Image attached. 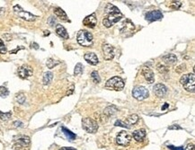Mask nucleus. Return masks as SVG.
<instances>
[{
    "mask_svg": "<svg viewBox=\"0 0 195 150\" xmlns=\"http://www.w3.org/2000/svg\"><path fill=\"white\" fill-rule=\"evenodd\" d=\"M124 85H125V84H124L123 79L119 77H114L110 78L105 84L106 88H108L110 90H115V91L122 90L124 88Z\"/></svg>",
    "mask_w": 195,
    "mask_h": 150,
    "instance_id": "nucleus-3",
    "label": "nucleus"
},
{
    "mask_svg": "<svg viewBox=\"0 0 195 150\" xmlns=\"http://www.w3.org/2000/svg\"><path fill=\"white\" fill-rule=\"evenodd\" d=\"M161 18H163V14L159 10H153L146 14V20L149 23L157 21Z\"/></svg>",
    "mask_w": 195,
    "mask_h": 150,
    "instance_id": "nucleus-11",
    "label": "nucleus"
},
{
    "mask_svg": "<svg viewBox=\"0 0 195 150\" xmlns=\"http://www.w3.org/2000/svg\"><path fill=\"white\" fill-rule=\"evenodd\" d=\"M17 143H18V145H19L20 147L27 148V147L30 145L31 140H30V138H29V137H25V136H24V137H22V138H20V139H18Z\"/></svg>",
    "mask_w": 195,
    "mask_h": 150,
    "instance_id": "nucleus-23",
    "label": "nucleus"
},
{
    "mask_svg": "<svg viewBox=\"0 0 195 150\" xmlns=\"http://www.w3.org/2000/svg\"><path fill=\"white\" fill-rule=\"evenodd\" d=\"M138 120V116L137 114H131L129 115L125 120V123H126L128 126L129 125H134L135 123H137ZM130 127V126H129Z\"/></svg>",
    "mask_w": 195,
    "mask_h": 150,
    "instance_id": "nucleus-21",
    "label": "nucleus"
},
{
    "mask_svg": "<svg viewBox=\"0 0 195 150\" xmlns=\"http://www.w3.org/2000/svg\"><path fill=\"white\" fill-rule=\"evenodd\" d=\"M50 21H51V23H50V26H53V23H55V19L52 16L49 18V22H50Z\"/></svg>",
    "mask_w": 195,
    "mask_h": 150,
    "instance_id": "nucleus-41",
    "label": "nucleus"
},
{
    "mask_svg": "<svg viewBox=\"0 0 195 150\" xmlns=\"http://www.w3.org/2000/svg\"><path fill=\"white\" fill-rule=\"evenodd\" d=\"M14 127H22L23 126V123L21 121H14Z\"/></svg>",
    "mask_w": 195,
    "mask_h": 150,
    "instance_id": "nucleus-40",
    "label": "nucleus"
},
{
    "mask_svg": "<svg viewBox=\"0 0 195 150\" xmlns=\"http://www.w3.org/2000/svg\"><path fill=\"white\" fill-rule=\"evenodd\" d=\"M84 58H85V60H86L87 63L94 65V66L97 65L99 63V59L97 58V56L95 55V53H93V52L86 53L85 56H84Z\"/></svg>",
    "mask_w": 195,
    "mask_h": 150,
    "instance_id": "nucleus-16",
    "label": "nucleus"
},
{
    "mask_svg": "<svg viewBox=\"0 0 195 150\" xmlns=\"http://www.w3.org/2000/svg\"><path fill=\"white\" fill-rule=\"evenodd\" d=\"M91 77H92L93 81L94 83H100V81H101L100 76H99L97 71H93L92 74H91Z\"/></svg>",
    "mask_w": 195,
    "mask_h": 150,
    "instance_id": "nucleus-29",
    "label": "nucleus"
},
{
    "mask_svg": "<svg viewBox=\"0 0 195 150\" xmlns=\"http://www.w3.org/2000/svg\"><path fill=\"white\" fill-rule=\"evenodd\" d=\"M6 51H7L6 47L5 45L4 41L0 39V53L1 54H5V53H6Z\"/></svg>",
    "mask_w": 195,
    "mask_h": 150,
    "instance_id": "nucleus-34",
    "label": "nucleus"
},
{
    "mask_svg": "<svg viewBox=\"0 0 195 150\" xmlns=\"http://www.w3.org/2000/svg\"><path fill=\"white\" fill-rule=\"evenodd\" d=\"M33 73H34V70L32 69V67L28 65H23L18 69V76L23 79L30 77L31 76H33Z\"/></svg>",
    "mask_w": 195,
    "mask_h": 150,
    "instance_id": "nucleus-9",
    "label": "nucleus"
},
{
    "mask_svg": "<svg viewBox=\"0 0 195 150\" xmlns=\"http://www.w3.org/2000/svg\"><path fill=\"white\" fill-rule=\"evenodd\" d=\"M120 10L113 6V5H112V4H107V6H106V7H105V13H107V14H111V13H119Z\"/></svg>",
    "mask_w": 195,
    "mask_h": 150,
    "instance_id": "nucleus-25",
    "label": "nucleus"
},
{
    "mask_svg": "<svg viewBox=\"0 0 195 150\" xmlns=\"http://www.w3.org/2000/svg\"><path fill=\"white\" fill-rule=\"evenodd\" d=\"M169 107V104H167V103H165V104H164V106L162 107V111H165V109H167Z\"/></svg>",
    "mask_w": 195,
    "mask_h": 150,
    "instance_id": "nucleus-42",
    "label": "nucleus"
},
{
    "mask_svg": "<svg viewBox=\"0 0 195 150\" xmlns=\"http://www.w3.org/2000/svg\"><path fill=\"white\" fill-rule=\"evenodd\" d=\"M83 65L81 63H78L76 65V68H75V70H74V74L75 75H80L83 72Z\"/></svg>",
    "mask_w": 195,
    "mask_h": 150,
    "instance_id": "nucleus-30",
    "label": "nucleus"
},
{
    "mask_svg": "<svg viewBox=\"0 0 195 150\" xmlns=\"http://www.w3.org/2000/svg\"><path fill=\"white\" fill-rule=\"evenodd\" d=\"M146 136H147V132H146V129L144 128L137 129L133 132V138L138 142H142L145 139Z\"/></svg>",
    "mask_w": 195,
    "mask_h": 150,
    "instance_id": "nucleus-17",
    "label": "nucleus"
},
{
    "mask_svg": "<svg viewBox=\"0 0 195 150\" xmlns=\"http://www.w3.org/2000/svg\"><path fill=\"white\" fill-rule=\"evenodd\" d=\"M59 150H77V149L72 148H60Z\"/></svg>",
    "mask_w": 195,
    "mask_h": 150,
    "instance_id": "nucleus-44",
    "label": "nucleus"
},
{
    "mask_svg": "<svg viewBox=\"0 0 195 150\" xmlns=\"http://www.w3.org/2000/svg\"><path fill=\"white\" fill-rule=\"evenodd\" d=\"M182 6V3L180 1H173L170 4V7L173 9H178Z\"/></svg>",
    "mask_w": 195,
    "mask_h": 150,
    "instance_id": "nucleus-33",
    "label": "nucleus"
},
{
    "mask_svg": "<svg viewBox=\"0 0 195 150\" xmlns=\"http://www.w3.org/2000/svg\"><path fill=\"white\" fill-rule=\"evenodd\" d=\"M153 92L157 97L163 98L167 93V87L163 84H157L153 87Z\"/></svg>",
    "mask_w": 195,
    "mask_h": 150,
    "instance_id": "nucleus-13",
    "label": "nucleus"
},
{
    "mask_svg": "<svg viewBox=\"0 0 195 150\" xmlns=\"http://www.w3.org/2000/svg\"><path fill=\"white\" fill-rule=\"evenodd\" d=\"M9 94L8 89H6L5 86H0V96L1 97H6Z\"/></svg>",
    "mask_w": 195,
    "mask_h": 150,
    "instance_id": "nucleus-32",
    "label": "nucleus"
},
{
    "mask_svg": "<svg viewBox=\"0 0 195 150\" xmlns=\"http://www.w3.org/2000/svg\"><path fill=\"white\" fill-rule=\"evenodd\" d=\"M78 42L83 47H91L93 45V35L86 30H81L77 35Z\"/></svg>",
    "mask_w": 195,
    "mask_h": 150,
    "instance_id": "nucleus-1",
    "label": "nucleus"
},
{
    "mask_svg": "<svg viewBox=\"0 0 195 150\" xmlns=\"http://www.w3.org/2000/svg\"><path fill=\"white\" fill-rule=\"evenodd\" d=\"M103 58L106 60H111L114 58V49L113 47L110 44H103Z\"/></svg>",
    "mask_w": 195,
    "mask_h": 150,
    "instance_id": "nucleus-10",
    "label": "nucleus"
},
{
    "mask_svg": "<svg viewBox=\"0 0 195 150\" xmlns=\"http://www.w3.org/2000/svg\"><path fill=\"white\" fill-rule=\"evenodd\" d=\"M181 84L184 85V89L188 92H194L195 89V76L194 74H186L184 75L181 79Z\"/></svg>",
    "mask_w": 195,
    "mask_h": 150,
    "instance_id": "nucleus-2",
    "label": "nucleus"
},
{
    "mask_svg": "<svg viewBox=\"0 0 195 150\" xmlns=\"http://www.w3.org/2000/svg\"><path fill=\"white\" fill-rule=\"evenodd\" d=\"M169 129H182V128L180 127L179 125H176V124H174V125H172V126H170V127L168 128Z\"/></svg>",
    "mask_w": 195,
    "mask_h": 150,
    "instance_id": "nucleus-38",
    "label": "nucleus"
},
{
    "mask_svg": "<svg viewBox=\"0 0 195 150\" xmlns=\"http://www.w3.org/2000/svg\"><path fill=\"white\" fill-rule=\"evenodd\" d=\"M186 150H195L194 148V144H189L186 148Z\"/></svg>",
    "mask_w": 195,
    "mask_h": 150,
    "instance_id": "nucleus-39",
    "label": "nucleus"
},
{
    "mask_svg": "<svg viewBox=\"0 0 195 150\" xmlns=\"http://www.w3.org/2000/svg\"><path fill=\"white\" fill-rule=\"evenodd\" d=\"M163 60L167 64H173L177 61V57L174 54H167L163 57Z\"/></svg>",
    "mask_w": 195,
    "mask_h": 150,
    "instance_id": "nucleus-22",
    "label": "nucleus"
},
{
    "mask_svg": "<svg viewBox=\"0 0 195 150\" xmlns=\"http://www.w3.org/2000/svg\"><path fill=\"white\" fill-rule=\"evenodd\" d=\"M132 95L135 99H137L138 101H142L149 97V92L144 86H136L132 91Z\"/></svg>",
    "mask_w": 195,
    "mask_h": 150,
    "instance_id": "nucleus-8",
    "label": "nucleus"
},
{
    "mask_svg": "<svg viewBox=\"0 0 195 150\" xmlns=\"http://www.w3.org/2000/svg\"><path fill=\"white\" fill-rule=\"evenodd\" d=\"M53 78V74L51 72H46L43 76V84L44 85H49L52 81Z\"/></svg>",
    "mask_w": 195,
    "mask_h": 150,
    "instance_id": "nucleus-26",
    "label": "nucleus"
},
{
    "mask_svg": "<svg viewBox=\"0 0 195 150\" xmlns=\"http://www.w3.org/2000/svg\"><path fill=\"white\" fill-rule=\"evenodd\" d=\"M49 34H50L49 31H45V35H49Z\"/></svg>",
    "mask_w": 195,
    "mask_h": 150,
    "instance_id": "nucleus-46",
    "label": "nucleus"
},
{
    "mask_svg": "<svg viewBox=\"0 0 195 150\" xmlns=\"http://www.w3.org/2000/svg\"><path fill=\"white\" fill-rule=\"evenodd\" d=\"M56 33H57V34L59 37H61L63 39H69V34H68L66 28L63 25H61V24H57V26H56Z\"/></svg>",
    "mask_w": 195,
    "mask_h": 150,
    "instance_id": "nucleus-18",
    "label": "nucleus"
},
{
    "mask_svg": "<svg viewBox=\"0 0 195 150\" xmlns=\"http://www.w3.org/2000/svg\"><path fill=\"white\" fill-rule=\"evenodd\" d=\"M121 18H122V14L121 12H119V13H111V14H108L107 16L103 18V24L105 27L110 28L114 23H118Z\"/></svg>",
    "mask_w": 195,
    "mask_h": 150,
    "instance_id": "nucleus-4",
    "label": "nucleus"
},
{
    "mask_svg": "<svg viewBox=\"0 0 195 150\" xmlns=\"http://www.w3.org/2000/svg\"><path fill=\"white\" fill-rule=\"evenodd\" d=\"M58 64H59L58 61H56V60H54V59H52V58H49L48 61H47V67H48L49 69H53L54 67H56Z\"/></svg>",
    "mask_w": 195,
    "mask_h": 150,
    "instance_id": "nucleus-28",
    "label": "nucleus"
},
{
    "mask_svg": "<svg viewBox=\"0 0 195 150\" xmlns=\"http://www.w3.org/2000/svg\"><path fill=\"white\" fill-rule=\"evenodd\" d=\"M62 131H63V133L65 134V136H66L69 140H74V139H76V138H77L76 134H74L73 132H71V131H70L69 129H68L67 128L62 127Z\"/></svg>",
    "mask_w": 195,
    "mask_h": 150,
    "instance_id": "nucleus-24",
    "label": "nucleus"
},
{
    "mask_svg": "<svg viewBox=\"0 0 195 150\" xmlns=\"http://www.w3.org/2000/svg\"><path fill=\"white\" fill-rule=\"evenodd\" d=\"M132 140V137L131 135L127 132V131H121L117 138H116V143L119 145V146H121V147H128L130 142Z\"/></svg>",
    "mask_w": 195,
    "mask_h": 150,
    "instance_id": "nucleus-7",
    "label": "nucleus"
},
{
    "mask_svg": "<svg viewBox=\"0 0 195 150\" xmlns=\"http://www.w3.org/2000/svg\"><path fill=\"white\" fill-rule=\"evenodd\" d=\"M143 77H145L146 81L149 83V84H152L155 82V76H154V72L152 70L150 69L149 68H147V67H144L142 69V71H141Z\"/></svg>",
    "mask_w": 195,
    "mask_h": 150,
    "instance_id": "nucleus-14",
    "label": "nucleus"
},
{
    "mask_svg": "<svg viewBox=\"0 0 195 150\" xmlns=\"http://www.w3.org/2000/svg\"><path fill=\"white\" fill-rule=\"evenodd\" d=\"M14 12L20 18H22V19L25 20V21H28V22H33V21H34L35 19H36V17H37L36 15L31 14V13H29V12L24 11L23 8H22L20 6H18V5H16V6H14Z\"/></svg>",
    "mask_w": 195,
    "mask_h": 150,
    "instance_id": "nucleus-6",
    "label": "nucleus"
},
{
    "mask_svg": "<svg viewBox=\"0 0 195 150\" xmlns=\"http://www.w3.org/2000/svg\"><path fill=\"white\" fill-rule=\"evenodd\" d=\"M16 101L19 103V104H23L24 103V101H25V96H24V94L23 93H19V94H17V96H16Z\"/></svg>",
    "mask_w": 195,
    "mask_h": 150,
    "instance_id": "nucleus-35",
    "label": "nucleus"
},
{
    "mask_svg": "<svg viewBox=\"0 0 195 150\" xmlns=\"http://www.w3.org/2000/svg\"><path fill=\"white\" fill-rule=\"evenodd\" d=\"M12 113L9 112H0V119L2 120H7L11 118Z\"/></svg>",
    "mask_w": 195,
    "mask_h": 150,
    "instance_id": "nucleus-31",
    "label": "nucleus"
},
{
    "mask_svg": "<svg viewBox=\"0 0 195 150\" xmlns=\"http://www.w3.org/2000/svg\"><path fill=\"white\" fill-rule=\"evenodd\" d=\"M54 14L57 15L59 19H61L62 21H66V22H68V21H69V18H68L67 14L65 13L64 10H62L61 8H59V7L55 8V9H54Z\"/></svg>",
    "mask_w": 195,
    "mask_h": 150,
    "instance_id": "nucleus-19",
    "label": "nucleus"
},
{
    "mask_svg": "<svg viewBox=\"0 0 195 150\" xmlns=\"http://www.w3.org/2000/svg\"><path fill=\"white\" fill-rule=\"evenodd\" d=\"M33 45H34V48H35V49H39V47H38V44H36V43H34Z\"/></svg>",
    "mask_w": 195,
    "mask_h": 150,
    "instance_id": "nucleus-45",
    "label": "nucleus"
},
{
    "mask_svg": "<svg viewBox=\"0 0 195 150\" xmlns=\"http://www.w3.org/2000/svg\"><path fill=\"white\" fill-rule=\"evenodd\" d=\"M168 148H169L171 150H184L183 147H178V148H175V147L171 146V145H170V146H168Z\"/></svg>",
    "mask_w": 195,
    "mask_h": 150,
    "instance_id": "nucleus-37",
    "label": "nucleus"
},
{
    "mask_svg": "<svg viewBox=\"0 0 195 150\" xmlns=\"http://www.w3.org/2000/svg\"><path fill=\"white\" fill-rule=\"evenodd\" d=\"M97 23V19L95 17V14H92L88 16H86L84 20H83V24L89 27V28H94L95 27Z\"/></svg>",
    "mask_w": 195,
    "mask_h": 150,
    "instance_id": "nucleus-15",
    "label": "nucleus"
},
{
    "mask_svg": "<svg viewBox=\"0 0 195 150\" xmlns=\"http://www.w3.org/2000/svg\"><path fill=\"white\" fill-rule=\"evenodd\" d=\"M157 69L158 70V72H160V73H167L169 71V69L162 63H158L157 65Z\"/></svg>",
    "mask_w": 195,
    "mask_h": 150,
    "instance_id": "nucleus-27",
    "label": "nucleus"
},
{
    "mask_svg": "<svg viewBox=\"0 0 195 150\" xmlns=\"http://www.w3.org/2000/svg\"><path fill=\"white\" fill-rule=\"evenodd\" d=\"M118 112V108L114 106V105H110L108 107H106L103 111V113L104 115L107 116V117H110V116L113 115L116 112Z\"/></svg>",
    "mask_w": 195,
    "mask_h": 150,
    "instance_id": "nucleus-20",
    "label": "nucleus"
},
{
    "mask_svg": "<svg viewBox=\"0 0 195 150\" xmlns=\"http://www.w3.org/2000/svg\"><path fill=\"white\" fill-rule=\"evenodd\" d=\"M115 126H118V127H123V128H129V126H128L125 122L121 121V120H116L115 122Z\"/></svg>",
    "mask_w": 195,
    "mask_h": 150,
    "instance_id": "nucleus-36",
    "label": "nucleus"
},
{
    "mask_svg": "<svg viewBox=\"0 0 195 150\" xmlns=\"http://www.w3.org/2000/svg\"><path fill=\"white\" fill-rule=\"evenodd\" d=\"M4 37H7V38L6 39V41H10V40H12V36L10 34H9V35H8V34H5V35H4Z\"/></svg>",
    "mask_w": 195,
    "mask_h": 150,
    "instance_id": "nucleus-43",
    "label": "nucleus"
},
{
    "mask_svg": "<svg viewBox=\"0 0 195 150\" xmlns=\"http://www.w3.org/2000/svg\"><path fill=\"white\" fill-rule=\"evenodd\" d=\"M82 127L88 133H95L98 130V123L91 118H85L82 120Z\"/></svg>",
    "mask_w": 195,
    "mask_h": 150,
    "instance_id": "nucleus-5",
    "label": "nucleus"
},
{
    "mask_svg": "<svg viewBox=\"0 0 195 150\" xmlns=\"http://www.w3.org/2000/svg\"><path fill=\"white\" fill-rule=\"evenodd\" d=\"M134 30H135V26H134L133 23L129 20H126L122 23V28L121 29V34L127 36V33H129V34L131 35L132 33L134 32Z\"/></svg>",
    "mask_w": 195,
    "mask_h": 150,
    "instance_id": "nucleus-12",
    "label": "nucleus"
}]
</instances>
